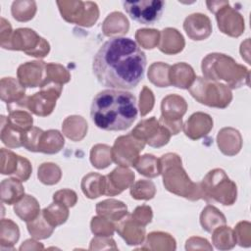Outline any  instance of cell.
Here are the masks:
<instances>
[{
	"label": "cell",
	"instance_id": "6da1fadb",
	"mask_svg": "<svg viewBox=\"0 0 251 251\" xmlns=\"http://www.w3.org/2000/svg\"><path fill=\"white\" fill-rule=\"evenodd\" d=\"M146 55L128 37H113L93 57L92 71L98 82L111 89L134 88L144 77Z\"/></svg>",
	"mask_w": 251,
	"mask_h": 251
},
{
	"label": "cell",
	"instance_id": "8992f818",
	"mask_svg": "<svg viewBox=\"0 0 251 251\" xmlns=\"http://www.w3.org/2000/svg\"><path fill=\"white\" fill-rule=\"evenodd\" d=\"M183 27L187 35L193 40H203L208 37L212 31L209 18L200 13L188 16L184 21Z\"/></svg>",
	"mask_w": 251,
	"mask_h": 251
},
{
	"label": "cell",
	"instance_id": "7c38bea8",
	"mask_svg": "<svg viewBox=\"0 0 251 251\" xmlns=\"http://www.w3.org/2000/svg\"><path fill=\"white\" fill-rule=\"evenodd\" d=\"M1 139L2 142L11 147H20L22 145V140H21V135L22 132L14 128L8 122L7 118L2 116L1 117Z\"/></svg>",
	"mask_w": 251,
	"mask_h": 251
},
{
	"label": "cell",
	"instance_id": "30bf717a",
	"mask_svg": "<svg viewBox=\"0 0 251 251\" xmlns=\"http://www.w3.org/2000/svg\"><path fill=\"white\" fill-rule=\"evenodd\" d=\"M15 213L23 220L31 222L37 216L39 212V206L37 201L30 195H26L21 202L17 203L14 207Z\"/></svg>",
	"mask_w": 251,
	"mask_h": 251
},
{
	"label": "cell",
	"instance_id": "7a4b0ae2",
	"mask_svg": "<svg viewBox=\"0 0 251 251\" xmlns=\"http://www.w3.org/2000/svg\"><path fill=\"white\" fill-rule=\"evenodd\" d=\"M90 117L100 129L106 131L126 130L137 118L136 98L126 90H102L92 100Z\"/></svg>",
	"mask_w": 251,
	"mask_h": 251
},
{
	"label": "cell",
	"instance_id": "4fadbf2b",
	"mask_svg": "<svg viewBox=\"0 0 251 251\" xmlns=\"http://www.w3.org/2000/svg\"><path fill=\"white\" fill-rule=\"evenodd\" d=\"M12 35L10 23L7 22L4 18H1V46L3 47L10 39Z\"/></svg>",
	"mask_w": 251,
	"mask_h": 251
},
{
	"label": "cell",
	"instance_id": "3957f363",
	"mask_svg": "<svg viewBox=\"0 0 251 251\" xmlns=\"http://www.w3.org/2000/svg\"><path fill=\"white\" fill-rule=\"evenodd\" d=\"M165 1L161 0H138L124 1L123 7L127 15L135 22L142 25H154L164 12Z\"/></svg>",
	"mask_w": 251,
	"mask_h": 251
},
{
	"label": "cell",
	"instance_id": "5b68a950",
	"mask_svg": "<svg viewBox=\"0 0 251 251\" xmlns=\"http://www.w3.org/2000/svg\"><path fill=\"white\" fill-rule=\"evenodd\" d=\"M2 154V175H13L21 181H25L31 173V167L28 160L16 155L15 153L1 149Z\"/></svg>",
	"mask_w": 251,
	"mask_h": 251
},
{
	"label": "cell",
	"instance_id": "8fae6325",
	"mask_svg": "<svg viewBox=\"0 0 251 251\" xmlns=\"http://www.w3.org/2000/svg\"><path fill=\"white\" fill-rule=\"evenodd\" d=\"M11 11L14 19L20 22H26L34 17L36 4L34 1H14Z\"/></svg>",
	"mask_w": 251,
	"mask_h": 251
},
{
	"label": "cell",
	"instance_id": "9c48e42d",
	"mask_svg": "<svg viewBox=\"0 0 251 251\" xmlns=\"http://www.w3.org/2000/svg\"><path fill=\"white\" fill-rule=\"evenodd\" d=\"M25 95V87L20 85L13 77H4L1 80V99L7 104L21 101Z\"/></svg>",
	"mask_w": 251,
	"mask_h": 251
},
{
	"label": "cell",
	"instance_id": "277c9868",
	"mask_svg": "<svg viewBox=\"0 0 251 251\" xmlns=\"http://www.w3.org/2000/svg\"><path fill=\"white\" fill-rule=\"evenodd\" d=\"M45 42L44 38L38 36L34 30L30 28H18L11 35L9 41L3 46L5 49L23 50L29 56L40 57L38 50L34 47Z\"/></svg>",
	"mask_w": 251,
	"mask_h": 251
},
{
	"label": "cell",
	"instance_id": "ba28073f",
	"mask_svg": "<svg viewBox=\"0 0 251 251\" xmlns=\"http://www.w3.org/2000/svg\"><path fill=\"white\" fill-rule=\"evenodd\" d=\"M25 194V189L18 179H3L1 182V199L8 205L16 204Z\"/></svg>",
	"mask_w": 251,
	"mask_h": 251
},
{
	"label": "cell",
	"instance_id": "52a82bcc",
	"mask_svg": "<svg viewBox=\"0 0 251 251\" xmlns=\"http://www.w3.org/2000/svg\"><path fill=\"white\" fill-rule=\"evenodd\" d=\"M46 67L44 62H27L18 69V77L21 84L28 87L42 86L45 77L42 75V69Z\"/></svg>",
	"mask_w": 251,
	"mask_h": 251
}]
</instances>
